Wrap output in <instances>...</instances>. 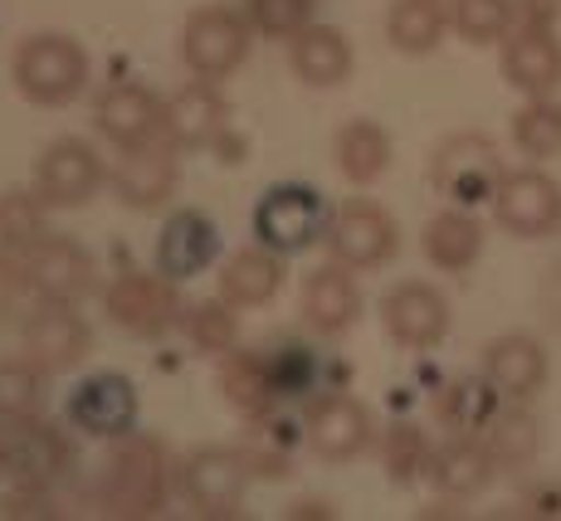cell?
<instances>
[{
    "label": "cell",
    "instance_id": "1",
    "mask_svg": "<svg viewBox=\"0 0 561 521\" xmlns=\"http://www.w3.org/2000/svg\"><path fill=\"white\" fill-rule=\"evenodd\" d=\"M171 493V468L157 439H117L113 459L103 463L99 502L107 517H157Z\"/></svg>",
    "mask_w": 561,
    "mask_h": 521
},
{
    "label": "cell",
    "instance_id": "2",
    "mask_svg": "<svg viewBox=\"0 0 561 521\" xmlns=\"http://www.w3.org/2000/svg\"><path fill=\"white\" fill-rule=\"evenodd\" d=\"M10 73H15V89L39 107H64L83 93L89 83V54H83L79 39L69 35H30L15 45V59H10Z\"/></svg>",
    "mask_w": 561,
    "mask_h": 521
},
{
    "label": "cell",
    "instance_id": "3",
    "mask_svg": "<svg viewBox=\"0 0 561 521\" xmlns=\"http://www.w3.org/2000/svg\"><path fill=\"white\" fill-rule=\"evenodd\" d=\"M503 157H499V142L483 132H455L445 137V142L435 147V157H430V181H435V190L445 195L449 205H463V210H473V205L499 195L503 186Z\"/></svg>",
    "mask_w": 561,
    "mask_h": 521
},
{
    "label": "cell",
    "instance_id": "4",
    "mask_svg": "<svg viewBox=\"0 0 561 521\" xmlns=\"http://www.w3.org/2000/svg\"><path fill=\"white\" fill-rule=\"evenodd\" d=\"M254 234L274 254H304L318 239H328V205L312 186H274L254 205Z\"/></svg>",
    "mask_w": 561,
    "mask_h": 521
},
{
    "label": "cell",
    "instance_id": "5",
    "mask_svg": "<svg viewBox=\"0 0 561 521\" xmlns=\"http://www.w3.org/2000/svg\"><path fill=\"white\" fill-rule=\"evenodd\" d=\"M20 283L30 292H39L45 302H83L93 288H99V264L83 244L59 234H45L35 248L15 254Z\"/></svg>",
    "mask_w": 561,
    "mask_h": 521
},
{
    "label": "cell",
    "instance_id": "6",
    "mask_svg": "<svg viewBox=\"0 0 561 521\" xmlns=\"http://www.w3.org/2000/svg\"><path fill=\"white\" fill-rule=\"evenodd\" d=\"M250 477L254 473L240 459V449H196L191 459L176 463V493L201 517H240Z\"/></svg>",
    "mask_w": 561,
    "mask_h": 521
},
{
    "label": "cell",
    "instance_id": "7",
    "mask_svg": "<svg viewBox=\"0 0 561 521\" xmlns=\"http://www.w3.org/2000/svg\"><path fill=\"white\" fill-rule=\"evenodd\" d=\"M250 35H254L250 15H234L225 5H205L181 30V59H186V69L196 79H225V73H234L244 63Z\"/></svg>",
    "mask_w": 561,
    "mask_h": 521
},
{
    "label": "cell",
    "instance_id": "8",
    "mask_svg": "<svg viewBox=\"0 0 561 521\" xmlns=\"http://www.w3.org/2000/svg\"><path fill=\"white\" fill-rule=\"evenodd\" d=\"M107 317L133 336H167L181 327V292L167 274H123L113 288L103 292Z\"/></svg>",
    "mask_w": 561,
    "mask_h": 521
},
{
    "label": "cell",
    "instance_id": "9",
    "mask_svg": "<svg viewBox=\"0 0 561 521\" xmlns=\"http://www.w3.org/2000/svg\"><path fill=\"white\" fill-rule=\"evenodd\" d=\"M0 433H5V459H10V477H15V483L54 487L69 477L73 439L59 425H49V419H39V415H25V419H10Z\"/></svg>",
    "mask_w": 561,
    "mask_h": 521
},
{
    "label": "cell",
    "instance_id": "10",
    "mask_svg": "<svg viewBox=\"0 0 561 521\" xmlns=\"http://www.w3.org/2000/svg\"><path fill=\"white\" fill-rule=\"evenodd\" d=\"M328 248H332V258L347 268H381V264H391L396 248H401V230H396V220L381 205L347 200L328 220Z\"/></svg>",
    "mask_w": 561,
    "mask_h": 521
},
{
    "label": "cell",
    "instance_id": "11",
    "mask_svg": "<svg viewBox=\"0 0 561 521\" xmlns=\"http://www.w3.org/2000/svg\"><path fill=\"white\" fill-rule=\"evenodd\" d=\"M493 215L517 239H547L561 230V186L537 166L508 171L493 195Z\"/></svg>",
    "mask_w": 561,
    "mask_h": 521
},
{
    "label": "cell",
    "instance_id": "12",
    "mask_svg": "<svg viewBox=\"0 0 561 521\" xmlns=\"http://www.w3.org/2000/svg\"><path fill=\"white\" fill-rule=\"evenodd\" d=\"M69 425L89 439H127L137 429V385L117 371L79 380L69 395Z\"/></svg>",
    "mask_w": 561,
    "mask_h": 521
},
{
    "label": "cell",
    "instance_id": "13",
    "mask_svg": "<svg viewBox=\"0 0 561 521\" xmlns=\"http://www.w3.org/2000/svg\"><path fill=\"white\" fill-rule=\"evenodd\" d=\"M381 322L405 351H430L449 336V298L435 283L405 278L381 298Z\"/></svg>",
    "mask_w": 561,
    "mask_h": 521
},
{
    "label": "cell",
    "instance_id": "14",
    "mask_svg": "<svg viewBox=\"0 0 561 521\" xmlns=\"http://www.w3.org/2000/svg\"><path fill=\"white\" fill-rule=\"evenodd\" d=\"M304 433H308V449L328 463H352L371 449L376 439V419L371 409L362 405L357 395H322L318 405L308 409L304 419Z\"/></svg>",
    "mask_w": 561,
    "mask_h": 521
},
{
    "label": "cell",
    "instance_id": "15",
    "mask_svg": "<svg viewBox=\"0 0 561 521\" xmlns=\"http://www.w3.org/2000/svg\"><path fill=\"white\" fill-rule=\"evenodd\" d=\"M99 186H103V161L83 137H59L39 157L35 190L45 195L54 210H79V205H89L99 195Z\"/></svg>",
    "mask_w": 561,
    "mask_h": 521
},
{
    "label": "cell",
    "instance_id": "16",
    "mask_svg": "<svg viewBox=\"0 0 561 521\" xmlns=\"http://www.w3.org/2000/svg\"><path fill=\"white\" fill-rule=\"evenodd\" d=\"M79 302H45L35 317L25 322V356L35 366H45L49 375L83 366V356L93 351V327L79 317Z\"/></svg>",
    "mask_w": 561,
    "mask_h": 521
},
{
    "label": "cell",
    "instance_id": "17",
    "mask_svg": "<svg viewBox=\"0 0 561 521\" xmlns=\"http://www.w3.org/2000/svg\"><path fill=\"white\" fill-rule=\"evenodd\" d=\"M93 127L117 147L157 142L167 132V103L152 89H142V83H113L93 103Z\"/></svg>",
    "mask_w": 561,
    "mask_h": 521
},
{
    "label": "cell",
    "instance_id": "18",
    "mask_svg": "<svg viewBox=\"0 0 561 521\" xmlns=\"http://www.w3.org/2000/svg\"><path fill=\"white\" fill-rule=\"evenodd\" d=\"M176 147L171 142H137L123 147V161L113 171V190L127 210H161L176 195Z\"/></svg>",
    "mask_w": 561,
    "mask_h": 521
},
{
    "label": "cell",
    "instance_id": "19",
    "mask_svg": "<svg viewBox=\"0 0 561 521\" xmlns=\"http://www.w3.org/2000/svg\"><path fill=\"white\" fill-rule=\"evenodd\" d=\"M547 346L527 332H508V336H493L483 346V375L493 380L503 400H533L542 395L547 385Z\"/></svg>",
    "mask_w": 561,
    "mask_h": 521
},
{
    "label": "cell",
    "instance_id": "20",
    "mask_svg": "<svg viewBox=\"0 0 561 521\" xmlns=\"http://www.w3.org/2000/svg\"><path fill=\"white\" fill-rule=\"evenodd\" d=\"M215 254H220V230L210 215L176 210L157 239V274H167L171 283H186L215 264Z\"/></svg>",
    "mask_w": 561,
    "mask_h": 521
},
{
    "label": "cell",
    "instance_id": "21",
    "mask_svg": "<svg viewBox=\"0 0 561 521\" xmlns=\"http://www.w3.org/2000/svg\"><path fill=\"white\" fill-rule=\"evenodd\" d=\"M499 473L503 468H499V459L489 453L483 433H455L449 443H439V449L430 453V473L425 477L435 483L439 497L469 502V497H479Z\"/></svg>",
    "mask_w": 561,
    "mask_h": 521
},
{
    "label": "cell",
    "instance_id": "22",
    "mask_svg": "<svg viewBox=\"0 0 561 521\" xmlns=\"http://www.w3.org/2000/svg\"><path fill=\"white\" fill-rule=\"evenodd\" d=\"M503 79L527 97H547L561 89V39L552 30L517 25L503 45Z\"/></svg>",
    "mask_w": 561,
    "mask_h": 521
},
{
    "label": "cell",
    "instance_id": "23",
    "mask_svg": "<svg viewBox=\"0 0 561 521\" xmlns=\"http://www.w3.org/2000/svg\"><path fill=\"white\" fill-rule=\"evenodd\" d=\"M357 317H362V288H357V278H352V268L337 264V258L312 268L308 283H304V322L308 327L322 332V336H342Z\"/></svg>",
    "mask_w": 561,
    "mask_h": 521
},
{
    "label": "cell",
    "instance_id": "24",
    "mask_svg": "<svg viewBox=\"0 0 561 521\" xmlns=\"http://www.w3.org/2000/svg\"><path fill=\"white\" fill-rule=\"evenodd\" d=\"M288 69L308 89H337L352 79V39L332 25H308L288 39Z\"/></svg>",
    "mask_w": 561,
    "mask_h": 521
},
{
    "label": "cell",
    "instance_id": "25",
    "mask_svg": "<svg viewBox=\"0 0 561 521\" xmlns=\"http://www.w3.org/2000/svg\"><path fill=\"white\" fill-rule=\"evenodd\" d=\"M220 127H225V97L210 89V79H201V83H186V89H176L167 97V142L171 147H186V151H196L205 142H215L220 137Z\"/></svg>",
    "mask_w": 561,
    "mask_h": 521
},
{
    "label": "cell",
    "instance_id": "26",
    "mask_svg": "<svg viewBox=\"0 0 561 521\" xmlns=\"http://www.w3.org/2000/svg\"><path fill=\"white\" fill-rule=\"evenodd\" d=\"M332 161H337V171L352 186H371V181H381L391 171V132L381 123H371V117H357V123L337 127Z\"/></svg>",
    "mask_w": 561,
    "mask_h": 521
},
{
    "label": "cell",
    "instance_id": "27",
    "mask_svg": "<svg viewBox=\"0 0 561 521\" xmlns=\"http://www.w3.org/2000/svg\"><path fill=\"white\" fill-rule=\"evenodd\" d=\"M220 395L230 400L234 409L244 415H268L278 405V380H274V366H268V351H225V366H220Z\"/></svg>",
    "mask_w": 561,
    "mask_h": 521
},
{
    "label": "cell",
    "instance_id": "28",
    "mask_svg": "<svg viewBox=\"0 0 561 521\" xmlns=\"http://www.w3.org/2000/svg\"><path fill=\"white\" fill-rule=\"evenodd\" d=\"M483 254V224L473 220L463 205H449L425 224V258L445 274H463Z\"/></svg>",
    "mask_w": 561,
    "mask_h": 521
},
{
    "label": "cell",
    "instance_id": "29",
    "mask_svg": "<svg viewBox=\"0 0 561 521\" xmlns=\"http://www.w3.org/2000/svg\"><path fill=\"white\" fill-rule=\"evenodd\" d=\"M278 258L284 254H274V248H264V244L230 254L220 268V292L234 308H264V302L284 288V264H278Z\"/></svg>",
    "mask_w": 561,
    "mask_h": 521
},
{
    "label": "cell",
    "instance_id": "30",
    "mask_svg": "<svg viewBox=\"0 0 561 521\" xmlns=\"http://www.w3.org/2000/svg\"><path fill=\"white\" fill-rule=\"evenodd\" d=\"M483 443H489V453L499 459L503 473H523L542 453V419L527 409V400H508L493 415V425L483 429Z\"/></svg>",
    "mask_w": 561,
    "mask_h": 521
},
{
    "label": "cell",
    "instance_id": "31",
    "mask_svg": "<svg viewBox=\"0 0 561 521\" xmlns=\"http://www.w3.org/2000/svg\"><path fill=\"white\" fill-rule=\"evenodd\" d=\"M503 409V395L493 390L489 375L479 380H455L435 395V419L445 425L449 433H483L493 425V415Z\"/></svg>",
    "mask_w": 561,
    "mask_h": 521
},
{
    "label": "cell",
    "instance_id": "32",
    "mask_svg": "<svg viewBox=\"0 0 561 521\" xmlns=\"http://www.w3.org/2000/svg\"><path fill=\"white\" fill-rule=\"evenodd\" d=\"M449 30V15L439 0H396L391 15H386V39L401 54H430L439 49Z\"/></svg>",
    "mask_w": 561,
    "mask_h": 521
},
{
    "label": "cell",
    "instance_id": "33",
    "mask_svg": "<svg viewBox=\"0 0 561 521\" xmlns=\"http://www.w3.org/2000/svg\"><path fill=\"white\" fill-rule=\"evenodd\" d=\"M513 147L533 161L561 157V103L552 93L527 97V103L513 113Z\"/></svg>",
    "mask_w": 561,
    "mask_h": 521
},
{
    "label": "cell",
    "instance_id": "34",
    "mask_svg": "<svg viewBox=\"0 0 561 521\" xmlns=\"http://www.w3.org/2000/svg\"><path fill=\"white\" fill-rule=\"evenodd\" d=\"M49 210L54 205L45 195H30V190H5L0 195V244L10 248V254H25V248H35L39 239L49 234Z\"/></svg>",
    "mask_w": 561,
    "mask_h": 521
},
{
    "label": "cell",
    "instance_id": "35",
    "mask_svg": "<svg viewBox=\"0 0 561 521\" xmlns=\"http://www.w3.org/2000/svg\"><path fill=\"white\" fill-rule=\"evenodd\" d=\"M445 15L449 30H459V39L469 45H499L517 25L513 0H445Z\"/></svg>",
    "mask_w": 561,
    "mask_h": 521
},
{
    "label": "cell",
    "instance_id": "36",
    "mask_svg": "<svg viewBox=\"0 0 561 521\" xmlns=\"http://www.w3.org/2000/svg\"><path fill=\"white\" fill-rule=\"evenodd\" d=\"M45 375L49 371L35 366L30 356H20V361H0V425L39 415V405H45Z\"/></svg>",
    "mask_w": 561,
    "mask_h": 521
},
{
    "label": "cell",
    "instance_id": "37",
    "mask_svg": "<svg viewBox=\"0 0 561 521\" xmlns=\"http://www.w3.org/2000/svg\"><path fill=\"white\" fill-rule=\"evenodd\" d=\"M430 453H435V449H430L425 429H415V425H396V429L381 439L386 477H391V483H401V487L430 473Z\"/></svg>",
    "mask_w": 561,
    "mask_h": 521
},
{
    "label": "cell",
    "instance_id": "38",
    "mask_svg": "<svg viewBox=\"0 0 561 521\" xmlns=\"http://www.w3.org/2000/svg\"><path fill=\"white\" fill-rule=\"evenodd\" d=\"M186 332H191V341H196L205 356H225V351H234V336H240V317H234V302L220 292V298H210V302H201V308H191Z\"/></svg>",
    "mask_w": 561,
    "mask_h": 521
},
{
    "label": "cell",
    "instance_id": "39",
    "mask_svg": "<svg viewBox=\"0 0 561 521\" xmlns=\"http://www.w3.org/2000/svg\"><path fill=\"white\" fill-rule=\"evenodd\" d=\"M244 15H250L254 35L294 39L298 30L312 25V0H250V5H244Z\"/></svg>",
    "mask_w": 561,
    "mask_h": 521
},
{
    "label": "cell",
    "instance_id": "40",
    "mask_svg": "<svg viewBox=\"0 0 561 521\" xmlns=\"http://www.w3.org/2000/svg\"><path fill=\"white\" fill-rule=\"evenodd\" d=\"M0 517H10V521H25V517L49 521V517H59V497H54V487L15 483L5 497H0Z\"/></svg>",
    "mask_w": 561,
    "mask_h": 521
},
{
    "label": "cell",
    "instance_id": "41",
    "mask_svg": "<svg viewBox=\"0 0 561 521\" xmlns=\"http://www.w3.org/2000/svg\"><path fill=\"white\" fill-rule=\"evenodd\" d=\"M240 459L250 463L254 477H284L288 473V449H278L274 433H264V439H244L240 443Z\"/></svg>",
    "mask_w": 561,
    "mask_h": 521
},
{
    "label": "cell",
    "instance_id": "42",
    "mask_svg": "<svg viewBox=\"0 0 561 521\" xmlns=\"http://www.w3.org/2000/svg\"><path fill=\"white\" fill-rule=\"evenodd\" d=\"M513 15H517V25L552 30V25H557V0H513ZM517 25H513V30H517Z\"/></svg>",
    "mask_w": 561,
    "mask_h": 521
},
{
    "label": "cell",
    "instance_id": "43",
    "mask_svg": "<svg viewBox=\"0 0 561 521\" xmlns=\"http://www.w3.org/2000/svg\"><path fill=\"white\" fill-rule=\"evenodd\" d=\"M523 512H527V517H561V487L527 493V497H523Z\"/></svg>",
    "mask_w": 561,
    "mask_h": 521
},
{
    "label": "cell",
    "instance_id": "44",
    "mask_svg": "<svg viewBox=\"0 0 561 521\" xmlns=\"http://www.w3.org/2000/svg\"><path fill=\"white\" fill-rule=\"evenodd\" d=\"M288 517H332V507H328V502H312V497H308V502H294V507H288Z\"/></svg>",
    "mask_w": 561,
    "mask_h": 521
},
{
    "label": "cell",
    "instance_id": "45",
    "mask_svg": "<svg viewBox=\"0 0 561 521\" xmlns=\"http://www.w3.org/2000/svg\"><path fill=\"white\" fill-rule=\"evenodd\" d=\"M547 302H552V308L561 312V268L552 274V283H547Z\"/></svg>",
    "mask_w": 561,
    "mask_h": 521
},
{
    "label": "cell",
    "instance_id": "46",
    "mask_svg": "<svg viewBox=\"0 0 561 521\" xmlns=\"http://www.w3.org/2000/svg\"><path fill=\"white\" fill-rule=\"evenodd\" d=\"M0 477H10V459H5V433H0Z\"/></svg>",
    "mask_w": 561,
    "mask_h": 521
}]
</instances>
